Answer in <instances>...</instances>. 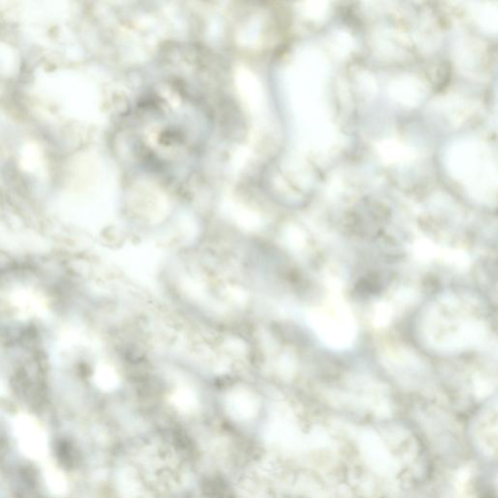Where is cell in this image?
Instances as JSON below:
<instances>
[{
  "mask_svg": "<svg viewBox=\"0 0 498 498\" xmlns=\"http://www.w3.org/2000/svg\"><path fill=\"white\" fill-rule=\"evenodd\" d=\"M211 117L182 84L149 89L124 117V140L144 168L168 179L191 172L206 150Z\"/></svg>",
  "mask_w": 498,
  "mask_h": 498,
  "instance_id": "6da1fadb",
  "label": "cell"
}]
</instances>
